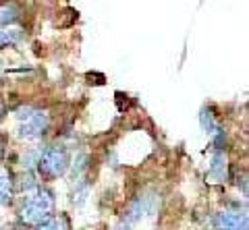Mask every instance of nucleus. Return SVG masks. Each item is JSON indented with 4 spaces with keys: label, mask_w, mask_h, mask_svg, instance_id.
<instances>
[{
    "label": "nucleus",
    "mask_w": 249,
    "mask_h": 230,
    "mask_svg": "<svg viewBox=\"0 0 249 230\" xmlns=\"http://www.w3.org/2000/svg\"><path fill=\"white\" fill-rule=\"evenodd\" d=\"M54 216V197L48 189L36 187L25 193L19 208V218L25 226H40L42 222Z\"/></svg>",
    "instance_id": "1"
},
{
    "label": "nucleus",
    "mask_w": 249,
    "mask_h": 230,
    "mask_svg": "<svg viewBox=\"0 0 249 230\" xmlns=\"http://www.w3.org/2000/svg\"><path fill=\"white\" fill-rule=\"evenodd\" d=\"M69 162H71L69 151L65 148H60V145H52V148H46L42 151L40 160H37V170H40L44 179L52 181L67 172Z\"/></svg>",
    "instance_id": "2"
},
{
    "label": "nucleus",
    "mask_w": 249,
    "mask_h": 230,
    "mask_svg": "<svg viewBox=\"0 0 249 230\" xmlns=\"http://www.w3.org/2000/svg\"><path fill=\"white\" fill-rule=\"evenodd\" d=\"M50 118L44 110L25 108L23 114H19V137L25 141H36L48 131Z\"/></svg>",
    "instance_id": "3"
},
{
    "label": "nucleus",
    "mask_w": 249,
    "mask_h": 230,
    "mask_svg": "<svg viewBox=\"0 0 249 230\" xmlns=\"http://www.w3.org/2000/svg\"><path fill=\"white\" fill-rule=\"evenodd\" d=\"M216 230H247L245 212H222L214 218Z\"/></svg>",
    "instance_id": "4"
},
{
    "label": "nucleus",
    "mask_w": 249,
    "mask_h": 230,
    "mask_svg": "<svg viewBox=\"0 0 249 230\" xmlns=\"http://www.w3.org/2000/svg\"><path fill=\"white\" fill-rule=\"evenodd\" d=\"M13 193H15L13 176L4 168H0V205H9L13 201Z\"/></svg>",
    "instance_id": "5"
},
{
    "label": "nucleus",
    "mask_w": 249,
    "mask_h": 230,
    "mask_svg": "<svg viewBox=\"0 0 249 230\" xmlns=\"http://www.w3.org/2000/svg\"><path fill=\"white\" fill-rule=\"evenodd\" d=\"M227 153L224 151H218L216 156L212 158V166H210V176L216 181V182H222L227 181Z\"/></svg>",
    "instance_id": "6"
},
{
    "label": "nucleus",
    "mask_w": 249,
    "mask_h": 230,
    "mask_svg": "<svg viewBox=\"0 0 249 230\" xmlns=\"http://www.w3.org/2000/svg\"><path fill=\"white\" fill-rule=\"evenodd\" d=\"M36 230H71V222L67 216H52L40 226H36Z\"/></svg>",
    "instance_id": "7"
},
{
    "label": "nucleus",
    "mask_w": 249,
    "mask_h": 230,
    "mask_svg": "<svg viewBox=\"0 0 249 230\" xmlns=\"http://www.w3.org/2000/svg\"><path fill=\"white\" fill-rule=\"evenodd\" d=\"M17 19V11L13 6H6V9L0 11V25H6V23H13Z\"/></svg>",
    "instance_id": "8"
},
{
    "label": "nucleus",
    "mask_w": 249,
    "mask_h": 230,
    "mask_svg": "<svg viewBox=\"0 0 249 230\" xmlns=\"http://www.w3.org/2000/svg\"><path fill=\"white\" fill-rule=\"evenodd\" d=\"M17 40H19V33L17 32H0V44L17 42Z\"/></svg>",
    "instance_id": "9"
},
{
    "label": "nucleus",
    "mask_w": 249,
    "mask_h": 230,
    "mask_svg": "<svg viewBox=\"0 0 249 230\" xmlns=\"http://www.w3.org/2000/svg\"><path fill=\"white\" fill-rule=\"evenodd\" d=\"M0 116H2V99H0Z\"/></svg>",
    "instance_id": "10"
},
{
    "label": "nucleus",
    "mask_w": 249,
    "mask_h": 230,
    "mask_svg": "<svg viewBox=\"0 0 249 230\" xmlns=\"http://www.w3.org/2000/svg\"><path fill=\"white\" fill-rule=\"evenodd\" d=\"M0 158H2V141H0Z\"/></svg>",
    "instance_id": "11"
},
{
    "label": "nucleus",
    "mask_w": 249,
    "mask_h": 230,
    "mask_svg": "<svg viewBox=\"0 0 249 230\" xmlns=\"http://www.w3.org/2000/svg\"><path fill=\"white\" fill-rule=\"evenodd\" d=\"M4 230H19V228H15V226H11V228H4Z\"/></svg>",
    "instance_id": "12"
}]
</instances>
